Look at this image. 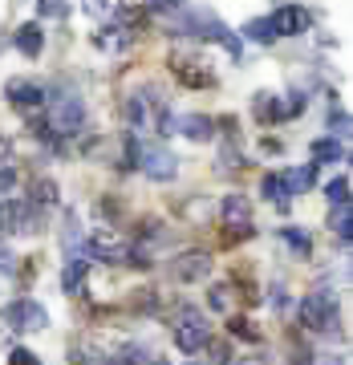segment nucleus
I'll use <instances>...</instances> for the list:
<instances>
[{
  "label": "nucleus",
  "instance_id": "1",
  "mask_svg": "<svg viewBox=\"0 0 353 365\" xmlns=\"http://www.w3.org/2000/svg\"><path fill=\"white\" fill-rule=\"evenodd\" d=\"M122 114H126L134 134H163L170 110H167V98L158 90H134L126 98V106H122Z\"/></svg>",
  "mask_w": 353,
  "mask_h": 365
},
{
  "label": "nucleus",
  "instance_id": "2",
  "mask_svg": "<svg viewBox=\"0 0 353 365\" xmlns=\"http://www.w3.org/2000/svg\"><path fill=\"white\" fill-rule=\"evenodd\" d=\"M301 325L309 333H321V337H341V309H337V292L333 288H317V292L305 297Z\"/></svg>",
  "mask_w": 353,
  "mask_h": 365
},
{
  "label": "nucleus",
  "instance_id": "3",
  "mask_svg": "<svg viewBox=\"0 0 353 365\" xmlns=\"http://www.w3.org/2000/svg\"><path fill=\"white\" fill-rule=\"evenodd\" d=\"M134 167L143 170L146 179H155V182H170L175 175H179V158L170 155L163 143H134Z\"/></svg>",
  "mask_w": 353,
  "mask_h": 365
},
{
  "label": "nucleus",
  "instance_id": "4",
  "mask_svg": "<svg viewBox=\"0 0 353 365\" xmlns=\"http://www.w3.org/2000/svg\"><path fill=\"white\" fill-rule=\"evenodd\" d=\"M0 232L37 235V232H45V215H41V207L29 203V199H9V203L0 207Z\"/></svg>",
  "mask_w": 353,
  "mask_h": 365
},
{
  "label": "nucleus",
  "instance_id": "5",
  "mask_svg": "<svg viewBox=\"0 0 353 365\" xmlns=\"http://www.w3.org/2000/svg\"><path fill=\"white\" fill-rule=\"evenodd\" d=\"M0 325L16 329V333H41V329H49V313H45V304L21 297V300H13V304H4Z\"/></svg>",
  "mask_w": 353,
  "mask_h": 365
},
{
  "label": "nucleus",
  "instance_id": "6",
  "mask_svg": "<svg viewBox=\"0 0 353 365\" xmlns=\"http://www.w3.org/2000/svg\"><path fill=\"white\" fill-rule=\"evenodd\" d=\"M220 220L223 227H227V244H235V240H248V235H256V220H252V203L244 195H227L220 203Z\"/></svg>",
  "mask_w": 353,
  "mask_h": 365
},
{
  "label": "nucleus",
  "instance_id": "7",
  "mask_svg": "<svg viewBox=\"0 0 353 365\" xmlns=\"http://www.w3.org/2000/svg\"><path fill=\"white\" fill-rule=\"evenodd\" d=\"M208 341H211V329H208V321H203V313L187 304L183 313H179V325H175V345L191 357V353L208 349Z\"/></svg>",
  "mask_w": 353,
  "mask_h": 365
},
{
  "label": "nucleus",
  "instance_id": "8",
  "mask_svg": "<svg viewBox=\"0 0 353 365\" xmlns=\"http://www.w3.org/2000/svg\"><path fill=\"white\" fill-rule=\"evenodd\" d=\"M49 130L57 134V138H73V134L86 130V102L81 98H57V106H53L49 114Z\"/></svg>",
  "mask_w": 353,
  "mask_h": 365
},
{
  "label": "nucleus",
  "instance_id": "9",
  "mask_svg": "<svg viewBox=\"0 0 353 365\" xmlns=\"http://www.w3.org/2000/svg\"><path fill=\"white\" fill-rule=\"evenodd\" d=\"M86 252H90L93 260H106V264H122L126 260V240L114 232V227H98L93 235H86Z\"/></svg>",
  "mask_w": 353,
  "mask_h": 365
},
{
  "label": "nucleus",
  "instance_id": "10",
  "mask_svg": "<svg viewBox=\"0 0 353 365\" xmlns=\"http://www.w3.org/2000/svg\"><path fill=\"white\" fill-rule=\"evenodd\" d=\"M170 69H175V78L183 81L187 90H208V86H215V73H211L199 57H183V53H175V57H170Z\"/></svg>",
  "mask_w": 353,
  "mask_h": 365
},
{
  "label": "nucleus",
  "instance_id": "11",
  "mask_svg": "<svg viewBox=\"0 0 353 365\" xmlns=\"http://www.w3.org/2000/svg\"><path fill=\"white\" fill-rule=\"evenodd\" d=\"M268 21H272L276 37H301V33H309V29H313V13H309V9H301V4H285V9H276Z\"/></svg>",
  "mask_w": 353,
  "mask_h": 365
},
{
  "label": "nucleus",
  "instance_id": "12",
  "mask_svg": "<svg viewBox=\"0 0 353 365\" xmlns=\"http://www.w3.org/2000/svg\"><path fill=\"white\" fill-rule=\"evenodd\" d=\"M4 98H9L16 110H25V114H33V110L45 106V90H41L37 81H25V78H9L4 81Z\"/></svg>",
  "mask_w": 353,
  "mask_h": 365
},
{
  "label": "nucleus",
  "instance_id": "13",
  "mask_svg": "<svg viewBox=\"0 0 353 365\" xmlns=\"http://www.w3.org/2000/svg\"><path fill=\"white\" fill-rule=\"evenodd\" d=\"M208 272H211L208 252H183V256H175V264H170V276H175L179 284H195V280H203Z\"/></svg>",
  "mask_w": 353,
  "mask_h": 365
},
{
  "label": "nucleus",
  "instance_id": "14",
  "mask_svg": "<svg viewBox=\"0 0 353 365\" xmlns=\"http://www.w3.org/2000/svg\"><path fill=\"white\" fill-rule=\"evenodd\" d=\"M175 134H183L191 143H211L215 122H211L208 114H183V118H175Z\"/></svg>",
  "mask_w": 353,
  "mask_h": 365
},
{
  "label": "nucleus",
  "instance_id": "15",
  "mask_svg": "<svg viewBox=\"0 0 353 365\" xmlns=\"http://www.w3.org/2000/svg\"><path fill=\"white\" fill-rule=\"evenodd\" d=\"M131 41H134V33L126 25H106V29H98V33H93V45H98V49L102 53H122V49H131Z\"/></svg>",
  "mask_w": 353,
  "mask_h": 365
},
{
  "label": "nucleus",
  "instance_id": "16",
  "mask_svg": "<svg viewBox=\"0 0 353 365\" xmlns=\"http://www.w3.org/2000/svg\"><path fill=\"white\" fill-rule=\"evenodd\" d=\"M86 272H90V256H86V252H73L66 260V268H61V288H66V292H78Z\"/></svg>",
  "mask_w": 353,
  "mask_h": 365
},
{
  "label": "nucleus",
  "instance_id": "17",
  "mask_svg": "<svg viewBox=\"0 0 353 365\" xmlns=\"http://www.w3.org/2000/svg\"><path fill=\"white\" fill-rule=\"evenodd\" d=\"M252 114H256V122L260 126H272V122H280V98L268 90L252 93Z\"/></svg>",
  "mask_w": 353,
  "mask_h": 365
},
{
  "label": "nucleus",
  "instance_id": "18",
  "mask_svg": "<svg viewBox=\"0 0 353 365\" xmlns=\"http://www.w3.org/2000/svg\"><path fill=\"white\" fill-rule=\"evenodd\" d=\"M13 41H16V49L25 53V57H41V49H45V33H41V25H33V21L16 29Z\"/></svg>",
  "mask_w": 353,
  "mask_h": 365
},
{
  "label": "nucleus",
  "instance_id": "19",
  "mask_svg": "<svg viewBox=\"0 0 353 365\" xmlns=\"http://www.w3.org/2000/svg\"><path fill=\"white\" fill-rule=\"evenodd\" d=\"M309 155H313V167H325V163H341L345 158V146H341V138H317L309 146Z\"/></svg>",
  "mask_w": 353,
  "mask_h": 365
},
{
  "label": "nucleus",
  "instance_id": "20",
  "mask_svg": "<svg viewBox=\"0 0 353 365\" xmlns=\"http://www.w3.org/2000/svg\"><path fill=\"white\" fill-rule=\"evenodd\" d=\"M260 191H264V199H268V203H276L280 211L288 207V187H285V175H280V170H272V175H264Z\"/></svg>",
  "mask_w": 353,
  "mask_h": 365
},
{
  "label": "nucleus",
  "instance_id": "21",
  "mask_svg": "<svg viewBox=\"0 0 353 365\" xmlns=\"http://www.w3.org/2000/svg\"><path fill=\"white\" fill-rule=\"evenodd\" d=\"M317 182V167L309 163V167H297V170H285V187H288V195H305L309 187Z\"/></svg>",
  "mask_w": 353,
  "mask_h": 365
},
{
  "label": "nucleus",
  "instance_id": "22",
  "mask_svg": "<svg viewBox=\"0 0 353 365\" xmlns=\"http://www.w3.org/2000/svg\"><path fill=\"white\" fill-rule=\"evenodd\" d=\"M329 227H333L337 240H349L353 235V207L349 203H337V207L329 211Z\"/></svg>",
  "mask_w": 353,
  "mask_h": 365
},
{
  "label": "nucleus",
  "instance_id": "23",
  "mask_svg": "<svg viewBox=\"0 0 353 365\" xmlns=\"http://www.w3.org/2000/svg\"><path fill=\"white\" fill-rule=\"evenodd\" d=\"M244 37L256 41V45H272V41H276V29H272V21H268V16H252L248 25H244Z\"/></svg>",
  "mask_w": 353,
  "mask_h": 365
},
{
  "label": "nucleus",
  "instance_id": "24",
  "mask_svg": "<svg viewBox=\"0 0 353 365\" xmlns=\"http://www.w3.org/2000/svg\"><path fill=\"white\" fill-rule=\"evenodd\" d=\"M280 240H285L297 256H309V252H313V235L305 232V227H280Z\"/></svg>",
  "mask_w": 353,
  "mask_h": 365
},
{
  "label": "nucleus",
  "instance_id": "25",
  "mask_svg": "<svg viewBox=\"0 0 353 365\" xmlns=\"http://www.w3.org/2000/svg\"><path fill=\"white\" fill-rule=\"evenodd\" d=\"M29 203H37V207L57 203V182H53V179H37L33 187H29Z\"/></svg>",
  "mask_w": 353,
  "mask_h": 365
},
{
  "label": "nucleus",
  "instance_id": "26",
  "mask_svg": "<svg viewBox=\"0 0 353 365\" xmlns=\"http://www.w3.org/2000/svg\"><path fill=\"white\" fill-rule=\"evenodd\" d=\"M81 9L90 16H98V21H110V16L122 13V0H81Z\"/></svg>",
  "mask_w": 353,
  "mask_h": 365
},
{
  "label": "nucleus",
  "instance_id": "27",
  "mask_svg": "<svg viewBox=\"0 0 353 365\" xmlns=\"http://www.w3.org/2000/svg\"><path fill=\"white\" fill-rule=\"evenodd\" d=\"M150 361V353L143 349V345H122V349L110 357V365H146Z\"/></svg>",
  "mask_w": 353,
  "mask_h": 365
},
{
  "label": "nucleus",
  "instance_id": "28",
  "mask_svg": "<svg viewBox=\"0 0 353 365\" xmlns=\"http://www.w3.org/2000/svg\"><path fill=\"white\" fill-rule=\"evenodd\" d=\"M232 292H235L232 284H211V292H208V304L215 309V313H232Z\"/></svg>",
  "mask_w": 353,
  "mask_h": 365
},
{
  "label": "nucleus",
  "instance_id": "29",
  "mask_svg": "<svg viewBox=\"0 0 353 365\" xmlns=\"http://www.w3.org/2000/svg\"><path fill=\"white\" fill-rule=\"evenodd\" d=\"M37 9L45 21H66L69 16V0H37Z\"/></svg>",
  "mask_w": 353,
  "mask_h": 365
},
{
  "label": "nucleus",
  "instance_id": "30",
  "mask_svg": "<svg viewBox=\"0 0 353 365\" xmlns=\"http://www.w3.org/2000/svg\"><path fill=\"white\" fill-rule=\"evenodd\" d=\"M325 199L333 203V207H337V203H349V179H345V175H337V179L325 187Z\"/></svg>",
  "mask_w": 353,
  "mask_h": 365
},
{
  "label": "nucleus",
  "instance_id": "31",
  "mask_svg": "<svg viewBox=\"0 0 353 365\" xmlns=\"http://www.w3.org/2000/svg\"><path fill=\"white\" fill-rule=\"evenodd\" d=\"M305 110V93H288V102L280 98V118H297Z\"/></svg>",
  "mask_w": 353,
  "mask_h": 365
},
{
  "label": "nucleus",
  "instance_id": "32",
  "mask_svg": "<svg viewBox=\"0 0 353 365\" xmlns=\"http://www.w3.org/2000/svg\"><path fill=\"white\" fill-rule=\"evenodd\" d=\"M232 337H240V341H256L260 333H256V325H248L244 317H232Z\"/></svg>",
  "mask_w": 353,
  "mask_h": 365
},
{
  "label": "nucleus",
  "instance_id": "33",
  "mask_svg": "<svg viewBox=\"0 0 353 365\" xmlns=\"http://www.w3.org/2000/svg\"><path fill=\"white\" fill-rule=\"evenodd\" d=\"M183 4L187 0H146V9H150V13H183Z\"/></svg>",
  "mask_w": 353,
  "mask_h": 365
},
{
  "label": "nucleus",
  "instance_id": "34",
  "mask_svg": "<svg viewBox=\"0 0 353 365\" xmlns=\"http://www.w3.org/2000/svg\"><path fill=\"white\" fill-rule=\"evenodd\" d=\"M16 182H21V179H16V170H13V167H0V199H9V195H13V191H16Z\"/></svg>",
  "mask_w": 353,
  "mask_h": 365
},
{
  "label": "nucleus",
  "instance_id": "35",
  "mask_svg": "<svg viewBox=\"0 0 353 365\" xmlns=\"http://www.w3.org/2000/svg\"><path fill=\"white\" fill-rule=\"evenodd\" d=\"M329 130H333V138H341V134L349 130V118L341 114V110H333V114H329Z\"/></svg>",
  "mask_w": 353,
  "mask_h": 365
},
{
  "label": "nucleus",
  "instance_id": "36",
  "mask_svg": "<svg viewBox=\"0 0 353 365\" xmlns=\"http://www.w3.org/2000/svg\"><path fill=\"white\" fill-rule=\"evenodd\" d=\"M9 365H41V361H37V353L33 349H13L9 353Z\"/></svg>",
  "mask_w": 353,
  "mask_h": 365
},
{
  "label": "nucleus",
  "instance_id": "37",
  "mask_svg": "<svg viewBox=\"0 0 353 365\" xmlns=\"http://www.w3.org/2000/svg\"><path fill=\"white\" fill-rule=\"evenodd\" d=\"M78 365H106V357L98 349H78Z\"/></svg>",
  "mask_w": 353,
  "mask_h": 365
},
{
  "label": "nucleus",
  "instance_id": "38",
  "mask_svg": "<svg viewBox=\"0 0 353 365\" xmlns=\"http://www.w3.org/2000/svg\"><path fill=\"white\" fill-rule=\"evenodd\" d=\"M211 345V341H208ZM211 353H215V365H232V349H227V345H220V341H215V345H211Z\"/></svg>",
  "mask_w": 353,
  "mask_h": 365
},
{
  "label": "nucleus",
  "instance_id": "39",
  "mask_svg": "<svg viewBox=\"0 0 353 365\" xmlns=\"http://www.w3.org/2000/svg\"><path fill=\"white\" fill-rule=\"evenodd\" d=\"M0 272H16V256L0 244Z\"/></svg>",
  "mask_w": 353,
  "mask_h": 365
},
{
  "label": "nucleus",
  "instance_id": "40",
  "mask_svg": "<svg viewBox=\"0 0 353 365\" xmlns=\"http://www.w3.org/2000/svg\"><path fill=\"white\" fill-rule=\"evenodd\" d=\"M9 163H13V143L0 134V167H9Z\"/></svg>",
  "mask_w": 353,
  "mask_h": 365
},
{
  "label": "nucleus",
  "instance_id": "41",
  "mask_svg": "<svg viewBox=\"0 0 353 365\" xmlns=\"http://www.w3.org/2000/svg\"><path fill=\"white\" fill-rule=\"evenodd\" d=\"M288 304H292V300H288V292L276 284V288H272V309H288Z\"/></svg>",
  "mask_w": 353,
  "mask_h": 365
},
{
  "label": "nucleus",
  "instance_id": "42",
  "mask_svg": "<svg viewBox=\"0 0 353 365\" xmlns=\"http://www.w3.org/2000/svg\"><path fill=\"white\" fill-rule=\"evenodd\" d=\"M146 365H167V357H158V353H155V357H150Z\"/></svg>",
  "mask_w": 353,
  "mask_h": 365
},
{
  "label": "nucleus",
  "instance_id": "43",
  "mask_svg": "<svg viewBox=\"0 0 353 365\" xmlns=\"http://www.w3.org/2000/svg\"><path fill=\"white\" fill-rule=\"evenodd\" d=\"M187 365H203V361H187Z\"/></svg>",
  "mask_w": 353,
  "mask_h": 365
}]
</instances>
